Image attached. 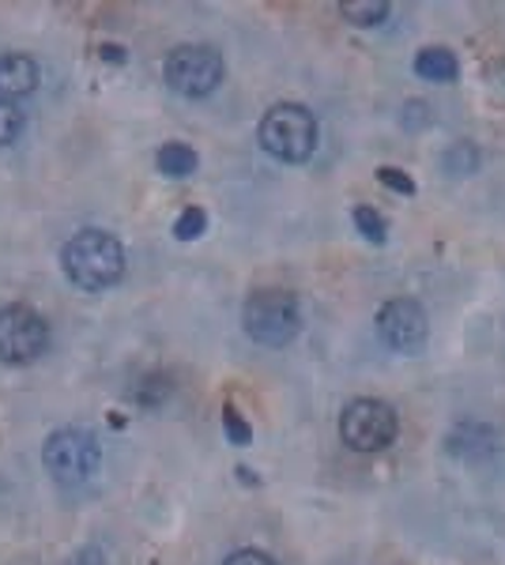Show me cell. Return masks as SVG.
<instances>
[{"label": "cell", "mask_w": 505, "mask_h": 565, "mask_svg": "<svg viewBox=\"0 0 505 565\" xmlns=\"http://www.w3.org/2000/svg\"><path fill=\"white\" fill-rule=\"evenodd\" d=\"M223 426H227V434H231V441H234V445H245V441H250V426L242 423V415H238L234 407H223Z\"/></svg>", "instance_id": "obj_18"}, {"label": "cell", "mask_w": 505, "mask_h": 565, "mask_svg": "<svg viewBox=\"0 0 505 565\" xmlns=\"http://www.w3.org/2000/svg\"><path fill=\"white\" fill-rule=\"evenodd\" d=\"M261 148L280 162H306L317 151L320 129L314 109L302 103H280L261 117V129H256Z\"/></svg>", "instance_id": "obj_2"}, {"label": "cell", "mask_w": 505, "mask_h": 565, "mask_svg": "<svg viewBox=\"0 0 505 565\" xmlns=\"http://www.w3.org/2000/svg\"><path fill=\"white\" fill-rule=\"evenodd\" d=\"M162 76L173 95L181 98H204L211 95L227 76L223 53L211 50V45H178L162 65Z\"/></svg>", "instance_id": "obj_6"}, {"label": "cell", "mask_w": 505, "mask_h": 565, "mask_svg": "<svg viewBox=\"0 0 505 565\" xmlns=\"http://www.w3.org/2000/svg\"><path fill=\"white\" fill-rule=\"evenodd\" d=\"M494 449H498V434L486 423H480V418H464V423H456V430L449 434V452H453V457L475 460V457H491Z\"/></svg>", "instance_id": "obj_10"}, {"label": "cell", "mask_w": 505, "mask_h": 565, "mask_svg": "<svg viewBox=\"0 0 505 565\" xmlns=\"http://www.w3.org/2000/svg\"><path fill=\"white\" fill-rule=\"evenodd\" d=\"M397 434L400 418L385 399L358 396L339 415V437H344V445L351 452H381L397 441Z\"/></svg>", "instance_id": "obj_5"}, {"label": "cell", "mask_w": 505, "mask_h": 565, "mask_svg": "<svg viewBox=\"0 0 505 565\" xmlns=\"http://www.w3.org/2000/svg\"><path fill=\"white\" fill-rule=\"evenodd\" d=\"M355 223H358V231H362V238H370V242H385V218L374 212V207H358L355 212Z\"/></svg>", "instance_id": "obj_16"}, {"label": "cell", "mask_w": 505, "mask_h": 565, "mask_svg": "<svg viewBox=\"0 0 505 565\" xmlns=\"http://www.w3.org/2000/svg\"><path fill=\"white\" fill-rule=\"evenodd\" d=\"M45 471L61 482V487H80L98 471L103 463V449H98V437L84 430V426H61L45 437L42 445Z\"/></svg>", "instance_id": "obj_4"}, {"label": "cell", "mask_w": 505, "mask_h": 565, "mask_svg": "<svg viewBox=\"0 0 505 565\" xmlns=\"http://www.w3.org/2000/svg\"><path fill=\"white\" fill-rule=\"evenodd\" d=\"M223 565H275V558H272V554H264V551H253V546H245V551L227 554Z\"/></svg>", "instance_id": "obj_17"}, {"label": "cell", "mask_w": 505, "mask_h": 565, "mask_svg": "<svg viewBox=\"0 0 505 565\" xmlns=\"http://www.w3.org/2000/svg\"><path fill=\"white\" fill-rule=\"evenodd\" d=\"M61 268L72 287L91 290V295H95V290H109L125 276V245L109 231L87 226V231L72 234V238L64 242Z\"/></svg>", "instance_id": "obj_1"}, {"label": "cell", "mask_w": 505, "mask_h": 565, "mask_svg": "<svg viewBox=\"0 0 505 565\" xmlns=\"http://www.w3.org/2000/svg\"><path fill=\"white\" fill-rule=\"evenodd\" d=\"M23 132V109L12 98H0V148H12Z\"/></svg>", "instance_id": "obj_14"}, {"label": "cell", "mask_w": 505, "mask_h": 565, "mask_svg": "<svg viewBox=\"0 0 505 565\" xmlns=\"http://www.w3.org/2000/svg\"><path fill=\"white\" fill-rule=\"evenodd\" d=\"M242 324H245V335H250L253 343H261V348H287L302 328L298 298L291 295V290H275V287L253 290V295L245 298Z\"/></svg>", "instance_id": "obj_3"}, {"label": "cell", "mask_w": 505, "mask_h": 565, "mask_svg": "<svg viewBox=\"0 0 505 565\" xmlns=\"http://www.w3.org/2000/svg\"><path fill=\"white\" fill-rule=\"evenodd\" d=\"M50 351V324L31 306L0 309V362L8 366H31Z\"/></svg>", "instance_id": "obj_7"}, {"label": "cell", "mask_w": 505, "mask_h": 565, "mask_svg": "<svg viewBox=\"0 0 505 565\" xmlns=\"http://www.w3.org/2000/svg\"><path fill=\"white\" fill-rule=\"evenodd\" d=\"M39 79H42V68L34 57L27 53H4L0 57V98H27L39 90Z\"/></svg>", "instance_id": "obj_9"}, {"label": "cell", "mask_w": 505, "mask_h": 565, "mask_svg": "<svg viewBox=\"0 0 505 565\" xmlns=\"http://www.w3.org/2000/svg\"><path fill=\"white\" fill-rule=\"evenodd\" d=\"M378 178H381L389 189H397V193H411V189H415V185H411V178H408V174H400V170H392V167L378 170Z\"/></svg>", "instance_id": "obj_19"}, {"label": "cell", "mask_w": 505, "mask_h": 565, "mask_svg": "<svg viewBox=\"0 0 505 565\" xmlns=\"http://www.w3.org/2000/svg\"><path fill=\"white\" fill-rule=\"evenodd\" d=\"M204 226H208V215L200 212V207H186V212L178 215V223H173V234H178L181 242H192L204 234Z\"/></svg>", "instance_id": "obj_15"}, {"label": "cell", "mask_w": 505, "mask_h": 565, "mask_svg": "<svg viewBox=\"0 0 505 565\" xmlns=\"http://www.w3.org/2000/svg\"><path fill=\"white\" fill-rule=\"evenodd\" d=\"M378 332L392 351L419 354L430 340V317L415 298H392L378 313Z\"/></svg>", "instance_id": "obj_8"}, {"label": "cell", "mask_w": 505, "mask_h": 565, "mask_svg": "<svg viewBox=\"0 0 505 565\" xmlns=\"http://www.w3.org/2000/svg\"><path fill=\"white\" fill-rule=\"evenodd\" d=\"M155 162H159V170L167 178H189L192 170H197V151L189 148V143H167L159 154H155Z\"/></svg>", "instance_id": "obj_12"}, {"label": "cell", "mask_w": 505, "mask_h": 565, "mask_svg": "<svg viewBox=\"0 0 505 565\" xmlns=\"http://www.w3.org/2000/svg\"><path fill=\"white\" fill-rule=\"evenodd\" d=\"M415 72L422 79H430V84H453L461 65H456V57L445 50V45H427V50H419V57H415Z\"/></svg>", "instance_id": "obj_11"}, {"label": "cell", "mask_w": 505, "mask_h": 565, "mask_svg": "<svg viewBox=\"0 0 505 565\" xmlns=\"http://www.w3.org/2000/svg\"><path fill=\"white\" fill-rule=\"evenodd\" d=\"M339 15L355 26H378L389 15V4L385 0H347V4H339Z\"/></svg>", "instance_id": "obj_13"}]
</instances>
